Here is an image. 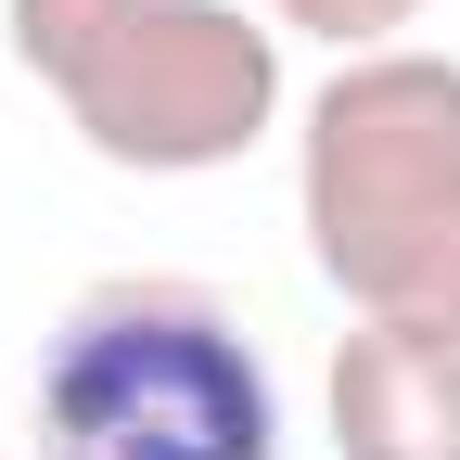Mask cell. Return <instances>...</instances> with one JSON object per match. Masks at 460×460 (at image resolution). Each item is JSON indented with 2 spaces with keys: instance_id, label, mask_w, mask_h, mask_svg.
Listing matches in <instances>:
<instances>
[{
  "instance_id": "2",
  "label": "cell",
  "mask_w": 460,
  "mask_h": 460,
  "mask_svg": "<svg viewBox=\"0 0 460 460\" xmlns=\"http://www.w3.org/2000/svg\"><path fill=\"white\" fill-rule=\"evenodd\" d=\"M13 65L128 180L243 166L281 115V26L243 0H13Z\"/></svg>"
},
{
  "instance_id": "6",
  "label": "cell",
  "mask_w": 460,
  "mask_h": 460,
  "mask_svg": "<svg viewBox=\"0 0 460 460\" xmlns=\"http://www.w3.org/2000/svg\"><path fill=\"white\" fill-rule=\"evenodd\" d=\"M0 460H13V447H0Z\"/></svg>"
},
{
  "instance_id": "4",
  "label": "cell",
  "mask_w": 460,
  "mask_h": 460,
  "mask_svg": "<svg viewBox=\"0 0 460 460\" xmlns=\"http://www.w3.org/2000/svg\"><path fill=\"white\" fill-rule=\"evenodd\" d=\"M332 447L345 460H460V345L358 320L332 345Z\"/></svg>"
},
{
  "instance_id": "1",
  "label": "cell",
  "mask_w": 460,
  "mask_h": 460,
  "mask_svg": "<svg viewBox=\"0 0 460 460\" xmlns=\"http://www.w3.org/2000/svg\"><path fill=\"white\" fill-rule=\"evenodd\" d=\"M307 269L358 320L460 345V65L422 39L345 51L295 128Z\"/></svg>"
},
{
  "instance_id": "5",
  "label": "cell",
  "mask_w": 460,
  "mask_h": 460,
  "mask_svg": "<svg viewBox=\"0 0 460 460\" xmlns=\"http://www.w3.org/2000/svg\"><path fill=\"white\" fill-rule=\"evenodd\" d=\"M256 13L332 51H396V26H422V0H256Z\"/></svg>"
},
{
  "instance_id": "3",
  "label": "cell",
  "mask_w": 460,
  "mask_h": 460,
  "mask_svg": "<svg viewBox=\"0 0 460 460\" xmlns=\"http://www.w3.org/2000/svg\"><path fill=\"white\" fill-rule=\"evenodd\" d=\"M39 460H281V384L205 281H90L39 358Z\"/></svg>"
}]
</instances>
